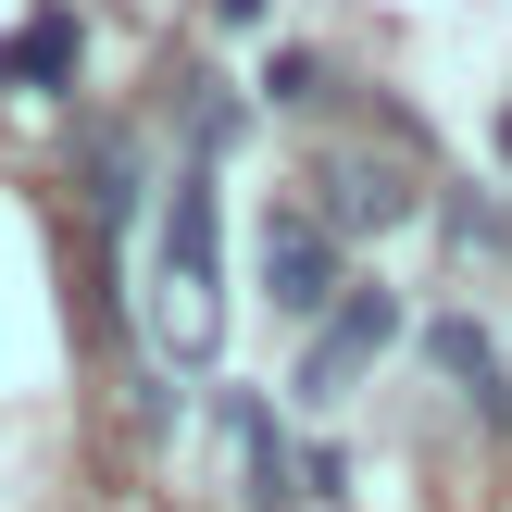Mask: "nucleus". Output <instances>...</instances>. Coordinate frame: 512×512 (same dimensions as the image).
Masks as SVG:
<instances>
[{
  "label": "nucleus",
  "instance_id": "11",
  "mask_svg": "<svg viewBox=\"0 0 512 512\" xmlns=\"http://www.w3.org/2000/svg\"><path fill=\"white\" fill-rule=\"evenodd\" d=\"M213 25H263V0H213Z\"/></svg>",
  "mask_w": 512,
  "mask_h": 512
},
{
  "label": "nucleus",
  "instance_id": "8",
  "mask_svg": "<svg viewBox=\"0 0 512 512\" xmlns=\"http://www.w3.org/2000/svg\"><path fill=\"white\" fill-rule=\"evenodd\" d=\"M138 188H150V150L125 138V125H100V138H88V225H125Z\"/></svg>",
  "mask_w": 512,
  "mask_h": 512
},
{
  "label": "nucleus",
  "instance_id": "9",
  "mask_svg": "<svg viewBox=\"0 0 512 512\" xmlns=\"http://www.w3.org/2000/svg\"><path fill=\"white\" fill-rule=\"evenodd\" d=\"M263 100H275V113H300V100H325V63H313V50H275V63H263Z\"/></svg>",
  "mask_w": 512,
  "mask_h": 512
},
{
  "label": "nucleus",
  "instance_id": "12",
  "mask_svg": "<svg viewBox=\"0 0 512 512\" xmlns=\"http://www.w3.org/2000/svg\"><path fill=\"white\" fill-rule=\"evenodd\" d=\"M500 163H512V113H500Z\"/></svg>",
  "mask_w": 512,
  "mask_h": 512
},
{
  "label": "nucleus",
  "instance_id": "7",
  "mask_svg": "<svg viewBox=\"0 0 512 512\" xmlns=\"http://www.w3.org/2000/svg\"><path fill=\"white\" fill-rule=\"evenodd\" d=\"M425 363H438V375H450V388H463V400H475L488 425H512V388H500V350H488V325H475V313H438V325H425Z\"/></svg>",
  "mask_w": 512,
  "mask_h": 512
},
{
  "label": "nucleus",
  "instance_id": "6",
  "mask_svg": "<svg viewBox=\"0 0 512 512\" xmlns=\"http://www.w3.org/2000/svg\"><path fill=\"white\" fill-rule=\"evenodd\" d=\"M0 75H13V88H75V75H88V25H75L63 0L25 13L13 38H0Z\"/></svg>",
  "mask_w": 512,
  "mask_h": 512
},
{
  "label": "nucleus",
  "instance_id": "3",
  "mask_svg": "<svg viewBox=\"0 0 512 512\" xmlns=\"http://www.w3.org/2000/svg\"><path fill=\"white\" fill-rule=\"evenodd\" d=\"M313 188H325L313 213L338 225V238H388V225H413V213H425V175H413V163H375V150H325Z\"/></svg>",
  "mask_w": 512,
  "mask_h": 512
},
{
  "label": "nucleus",
  "instance_id": "1",
  "mask_svg": "<svg viewBox=\"0 0 512 512\" xmlns=\"http://www.w3.org/2000/svg\"><path fill=\"white\" fill-rule=\"evenodd\" d=\"M150 338L163 363H213L225 350V200H213V163H175L163 188V238H150Z\"/></svg>",
  "mask_w": 512,
  "mask_h": 512
},
{
  "label": "nucleus",
  "instance_id": "10",
  "mask_svg": "<svg viewBox=\"0 0 512 512\" xmlns=\"http://www.w3.org/2000/svg\"><path fill=\"white\" fill-rule=\"evenodd\" d=\"M450 250H512V213H500V200H450Z\"/></svg>",
  "mask_w": 512,
  "mask_h": 512
},
{
  "label": "nucleus",
  "instance_id": "5",
  "mask_svg": "<svg viewBox=\"0 0 512 512\" xmlns=\"http://www.w3.org/2000/svg\"><path fill=\"white\" fill-rule=\"evenodd\" d=\"M225 425H238V450H250V500L263 512H288V500H313V450H288V425L263 413V400H225Z\"/></svg>",
  "mask_w": 512,
  "mask_h": 512
},
{
  "label": "nucleus",
  "instance_id": "2",
  "mask_svg": "<svg viewBox=\"0 0 512 512\" xmlns=\"http://www.w3.org/2000/svg\"><path fill=\"white\" fill-rule=\"evenodd\" d=\"M350 288H363V275H350V250H338V225H325V213H300V200H288V213H263V300H275L288 325H325Z\"/></svg>",
  "mask_w": 512,
  "mask_h": 512
},
{
  "label": "nucleus",
  "instance_id": "4",
  "mask_svg": "<svg viewBox=\"0 0 512 512\" xmlns=\"http://www.w3.org/2000/svg\"><path fill=\"white\" fill-rule=\"evenodd\" d=\"M388 338H400V288H350L338 313L313 325V350H300V400H313V413H325V400H350V375H363Z\"/></svg>",
  "mask_w": 512,
  "mask_h": 512
}]
</instances>
